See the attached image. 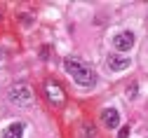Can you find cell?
Masks as SVG:
<instances>
[{"mask_svg": "<svg viewBox=\"0 0 148 138\" xmlns=\"http://www.w3.org/2000/svg\"><path fill=\"white\" fill-rule=\"evenodd\" d=\"M101 120H103V124H106L108 129H118V126H120V112H118L115 108H106V110L101 112Z\"/></svg>", "mask_w": 148, "mask_h": 138, "instance_id": "5", "label": "cell"}, {"mask_svg": "<svg viewBox=\"0 0 148 138\" xmlns=\"http://www.w3.org/2000/svg\"><path fill=\"white\" fill-rule=\"evenodd\" d=\"M118 138H129V126H122L120 133H118Z\"/></svg>", "mask_w": 148, "mask_h": 138, "instance_id": "8", "label": "cell"}, {"mask_svg": "<svg viewBox=\"0 0 148 138\" xmlns=\"http://www.w3.org/2000/svg\"><path fill=\"white\" fill-rule=\"evenodd\" d=\"M45 94H47V98H49L54 105H64V94H61V89L54 84V82H47L45 84Z\"/></svg>", "mask_w": 148, "mask_h": 138, "instance_id": "6", "label": "cell"}, {"mask_svg": "<svg viewBox=\"0 0 148 138\" xmlns=\"http://www.w3.org/2000/svg\"><path fill=\"white\" fill-rule=\"evenodd\" d=\"M106 63H108V70L120 73V70H127V68H129V58L122 56V54H108Z\"/></svg>", "mask_w": 148, "mask_h": 138, "instance_id": "4", "label": "cell"}, {"mask_svg": "<svg viewBox=\"0 0 148 138\" xmlns=\"http://www.w3.org/2000/svg\"><path fill=\"white\" fill-rule=\"evenodd\" d=\"M0 61H3V52H0Z\"/></svg>", "mask_w": 148, "mask_h": 138, "instance_id": "9", "label": "cell"}, {"mask_svg": "<svg viewBox=\"0 0 148 138\" xmlns=\"http://www.w3.org/2000/svg\"><path fill=\"white\" fill-rule=\"evenodd\" d=\"M7 98L19 108H28L33 103V89L28 84H12L7 91Z\"/></svg>", "mask_w": 148, "mask_h": 138, "instance_id": "2", "label": "cell"}, {"mask_svg": "<svg viewBox=\"0 0 148 138\" xmlns=\"http://www.w3.org/2000/svg\"><path fill=\"white\" fill-rule=\"evenodd\" d=\"M64 68H66V73L75 80L80 87H94L97 84V73L92 70L85 61H80V58H66L64 61Z\"/></svg>", "mask_w": 148, "mask_h": 138, "instance_id": "1", "label": "cell"}, {"mask_svg": "<svg viewBox=\"0 0 148 138\" xmlns=\"http://www.w3.org/2000/svg\"><path fill=\"white\" fill-rule=\"evenodd\" d=\"M24 122H12L10 126H5V131H3V136L0 138H21L24 136Z\"/></svg>", "mask_w": 148, "mask_h": 138, "instance_id": "7", "label": "cell"}, {"mask_svg": "<svg viewBox=\"0 0 148 138\" xmlns=\"http://www.w3.org/2000/svg\"><path fill=\"white\" fill-rule=\"evenodd\" d=\"M113 47L118 52H129L134 47V33H129V31H122L113 37Z\"/></svg>", "mask_w": 148, "mask_h": 138, "instance_id": "3", "label": "cell"}]
</instances>
